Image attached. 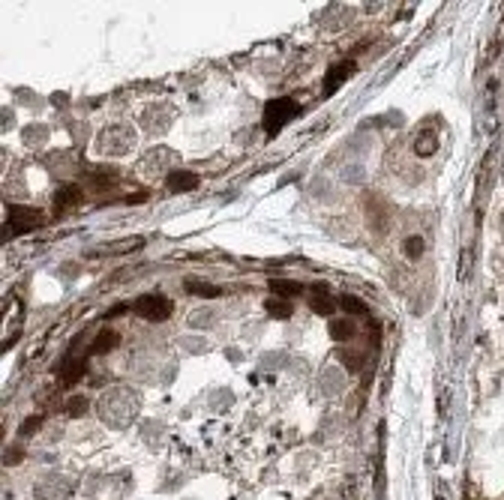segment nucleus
<instances>
[{"label":"nucleus","mask_w":504,"mask_h":500,"mask_svg":"<svg viewBox=\"0 0 504 500\" xmlns=\"http://www.w3.org/2000/svg\"><path fill=\"white\" fill-rule=\"evenodd\" d=\"M42 216L39 210L34 207H9V225H6V234H27V231H36L42 228Z\"/></svg>","instance_id":"8"},{"label":"nucleus","mask_w":504,"mask_h":500,"mask_svg":"<svg viewBox=\"0 0 504 500\" xmlns=\"http://www.w3.org/2000/svg\"><path fill=\"white\" fill-rule=\"evenodd\" d=\"M24 144H30V147H39L42 141L48 138V126H42V123H30V126H24Z\"/></svg>","instance_id":"14"},{"label":"nucleus","mask_w":504,"mask_h":500,"mask_svg":"<svg viewBox=\"0 0 504 500\" xmlns=\"http://www.w3.org/2000/svg\"><path fill=\"white\" fill-rule=\"evenodd\" d=\"M298 111H300L298 102H291V99H273V102H267V108H265V132L276 135L288 120H294V114H298Z\"/></svg>","instance_id":"7"},{"label":"nucleus","mask_w":504,"mask_h":500,"mask_svg":"<svg viewBox=\"0 0 504 500\" xmlns=\"http://www.w3.org/2000/svg\"><path fill=\"white\" fill-rule=\"evenodd\" d=\"M4 333H6L4 348H13V342H15L18 333H21V308H18V300H13V306H9V321H6V327H4Z\"/></svg>","instance_id":"13"},{"label":"nucleus","mask_w":504,"mask_h":500,"mask_svg":"<svg viewBox=\"0 0 504 500\" xmlns=\"http://www.w3.org/2000/svg\"><path fill=\"white\" fill-rule=\"evenodd\" d=\"M330 336L340 338V342H349V338L354 336V324L351 321H333L330 324Z\"/></svg>","instance_id":"17"},{"label":"nucleus","mask_w":504,"mask_h":500,"mask_svg":"<svg viewBox=\"0 0 504 500\" xmlns=\"http://www.w3.org/2000/svg\"><path fill=\"white\" fill-rule=\"evenodd\" d=\"M351 66H354V63H342V66H333V69H330V76H328V81H324V90L333 93L336 84H342L345 78L351 76Z\"/></svg>","instance_id":"15"},{"label":"nucleus","mask_w":504,"mask_h":500,"mask_svg":"<svg viewBox=\"0 0 504 500\" xmlns=\"http://www.w3.org/2000/svg\"><path fill=\"white\" fill-rule=\"evenodd\" d=\"M273 294L282 297V300H288V297L300 294V285H294V282H273Z\"/></svg>","instance_id":"20"},{"label":"nucleus","mask_w":504,"mask_h":500,"mask_svg":"<svg viewBox=\"0 0 504 500\" xmlns=\"http://www.w3.org/2000/svg\"><path fill=\"white\" fill-rule=\"evenodd\" d=\"M174 117H177L174 105H168V102H150V105H147V108L141 111L139 126H141V129L150 135V138H156V135H165L168 129H172V126H174Z\"/></svg>","instance_id":"3"},{"label":"nucleus","mask_w":504,"mask_h":500,"mask_svg":"<svg viewBox=\"0 0 504 500\" xmlns=\"http://www.w3.org/2000/svg\"><path fill=\"white\" fill-rule=\"evenodd\" d=\"M186 291L198 294V297H219V288H210L204 282H186Z\"/></svg>","instance_id":"22"},{"label":"nucleus","mask_w":504,"mask_h":500,"mask_svg":"<svg viewBox=\"0 0 504 500\" xmlns=\"http://www.w3.org/2000/svg\"><path fill=\"white\" fill-rule=\"evenodd\" d=\"M72 492H76V483L66 473H46L34 488L36 500H69Z\"/></svg>","instance_id":"5"},{"label":"nucleus","mask_w":504,"mask_h":500,"mask_svg":"<svg viewBox=\"0 0 504 500\" xmlns=\"http://www.w3.org/2000/svg\"><path fill=\"white\" fill-rule=\"evenodd\" d=\"M9 126H13V111H4V129H9Z\"/></svg>","instance_id":"26"},{"label":"nucleus","mask_w":504,"mask_h":500,"mask_svg":"<svg viewBox=\"0 0 504 500\" xmlns=\"http://www.w3.org/2000/svg\"><path fill=\"white\" fill-rule=\"evenodd\" d=\"M342 303H345V306H349V312H363V306H360V303H357V300H351V297H345V300H342Z\"/></svg>","instance_id":"25"},{"label":"nucleus","mask_w":504,"mask_h":500,"mask_svg":"<svg viewBox=\"0 0 504 500\" xmlns=\"http://www.w3.org/2000/svg\"><path fill=\"white\" fill-rule=\"evenodd\" d=\"M309 306H312V312H318V315H330L336 308V297L324 288V285H315L309 291Z\"/></svg>","instance_id":"10"},{"label":"nucleus","mask_w":504,"mask_h":500,"mask_svg":"<svg viewBox=\"0 0 504 500\" xmlns=\"http://www.w3.org/2000/svg\"><path fill=\"white\" fill-rule=\"evenodd\" d=\"M135 312H139L144 321L160 324V321H168V317H172L174 303L162 294H147V297H139V300H135Z\"/></svg>","instance_id":"6"},{"label":"nucleus","mask_w":504,"mask_h":500,"mask_svg":"<svg viewBox=\"0 0 504 500\" xmlns=\"http://www.w3.org/2000/svg\"><path fill=\"white\" fill-rule=\"evenodd\" d=\"M265 308H267V315L270 317H291V303L288 300H282V297H273V300H267L265 303Z\"/></svg>","instance_id":"16"},{"label":"nucleus","mask_w":504,"mask_h":500,"mask_svg":"<svg viewBox=\"0 0 504 500\" xmlns=\"http://www.w3.org/2000/svg\"><path fill=\"white\" fill-rule=\"evenodd\" d=\"M135 144H139V135L130 123H111L105 126L97 138V150L102 156H126L135 150Z\"/></svg>","instance_id":"2"},{"label":"nucleus","mask_w":504,"mask_h":500,"mask_svg":"<svg viewBox=\"0 0 504 500\" xmlns=\"http://www.w3.org/2000/svg\"><path fill=\"white\" fill-rule=\"evenodd\" d=\"M118 345V333H111V329H105V333L93 342V354H105V350H111Z\"/></svg>","instance_id":"18"},{"label":"nucleus","mask_w":504,"mask_h":500,"mask_svg":"<svg viewBox=\"0 0 504 500\" xmlns=\"http://www.w3.org/2000/svg\"><path fill=\"white\" fill-rule=\"evenodd\" d=\"M97 413L108 429H123V425H130L139 417V396L130 387H111L99 396Z\"/></svg>","instance_id":"1"},{"label":"nucleus","mask_w":504,"mask_h":500,"mask_svg":"<svg viewBox=\"0 0 504 500\" xmlns=\"http://www.w3.org/2000/svg\"><path fill=\"white\" fill-rule=\"evenodd\" d=\"M433 150H435V135L420 132V135H417V144H414V153H417V156H429Z\"/></svg>","instance_id":"19"},{"label":"nucleus","mask_w":504,"mask_h":500,"mask_svg":"<svg viewBox=\"0 0 504 500\" xmlns=\"http://www.w3.org/2000/svg\"><path fill=\"white\" fill-rule=\"evenodd\" d=\"M39 422H42V417H30V420H24V422H21V434H34Z\"/></svg>","instance_id":"24"},{"label":"nucleus","mask_w":504,"mask_h":500,"mask_svg":"<svg viewBox=\"0 0 504 500\" xmlns=\"http://www.w3.org/2000/svg\"><path fill=\"white\" fill-rule=\"evenodd\" d=\"M84 404H88L84 399H72V401H69V408H66V410H69V417H81V413H84Z\"/></svg>","instance_id":"23"},{"label":"nucleus","mask_w":504,"mask_h":500,"mask_svg":"<svg viewBox=\"0 0 504 500\" xmlns=\"http://www.w3.org/2000/svg\"><path fill=\"white\" fill-rule=\"evenodd\" d=\"M501 225H504V216H501Z\"/></svg>","instance_id":"27"},{"label":"nucleus","mask_w":504,"mask_h":500,"mask_svg":"<svg viewBox=\"0 0 504 500\" xmlns=\"http://www.w3.org/2000/svg\"><path fill=\"white\" fill-rule=\"evenodd\" d=\"M177 162H181V156H177L172 147H153V150H147L139 162V171L144 177H168L172 171H177Z\"/></svg>","instance_id":"4"},{"label":"nucleus","mask_w":504,"mask_h":500,"mask_svg":"<svg viewBox=\"0 0 504 500\" xmlns=\"http://www.w3.org/2000/svg\"><path fill=\"white\" fill-rule=\"evenodd\" d=\"M118 180H120V171L118 168H108V165H99V168H90L88 171V183L97 189H111Z\"/></svg>","instance_id":"11"},{"label":"nucleus","mask_w":504,"mask_h":500,"mask_svg":"<svg viewBox=\"0 0 504 500\" xmlns=\"http://www.w3.org/2000/svg\"><path fill=\"white\" fill-rule=\"evenodd\" d=\"M195 186H198V177L192 171H183V168H177V171H172V174L165 177V189H168V192H174V195L192 192Z\"/></svg>","instance_id":"9"},{"label":"nucleus","mask_w":504,"mask_h":500,"mask_svg":"<svg viewBox=\"0 0 504 500\" xmlns=\"http://www.w3.org/2000/svg\"><path fill=\"white\" fill-rule=\"evenodd\" d=\"M78 201H81V189H78V186H60L57 195H55V210L63 213V210L76 207Z\"/></svg>","instance_id":"12"},{"label":"nucleus","mask_w":504,"mask_h":500,"mask_svg":"<svg viewBox=\"0 0 504 500\" xmlns=\"http://www.w3.org/2000/svg\"><path fill=\"white\" fill-rule=\"evenodd\" d=\"M141 237H135V240H130V243H114V246H108L105 252H111V255H126V252H135V249H141Z\"/></svg>","instance_id":"21"}]
</instances>
